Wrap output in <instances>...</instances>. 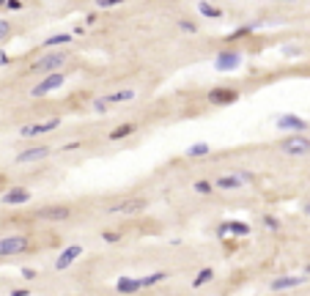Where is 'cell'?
Segmentation results:
<instances>
[{"label": "cell", "mask_w": 310, "mask_h": 296, "mask_svg": "<svg viewBox=\"0 0 310 296\" xmlns=\"http://www.w3.org/2000/svg\"><path fill=\"white\" fill-rule=\"evenodd\" d=\"M50 154H52V148H50V146H33V148L19 151L17 162H19V165H28V162H42V159H47Z\"/></svg>", "instance_id": "cell-9"}, {"label": "cell", "mask_w": 310, "mask_h": 296, "mask_svg": "<svg viewBox=\"0 0 310 296\" xmlns=\"http://www.w3.org/2000/svg\"><path fill=\"white\" fill-rule=\"evenodd\" d=\"M263 228H269V231H277V228H280V219H277V217H263Z\"/></svg>", "instance_id": "cell-29"}, {"label": "cell", "mask_w": 310, "mask_h": 296, "mask_svg": "<svg viewBox=\"0 0 310 296\" xmlns=\"http://www.w3.org/2000/svg\"><path fill=\"white\" fill-rule=\"evenodd\" d=\"M36 219H44V222H63V219L72 217V206H63V203H52V206H42L33 211Z\"/></svg>", "instance_id": "cell-3"}, {"label": "cell", "mask_w": 310, "mask_h": 296, "mask_svg": "<svg viewBox=\"0 0 310 296\" xmlns=\"http://www.w3.org/2000/svg\"><path fill=\"white\" fill-rule=\"evenodd\" d=\"M72 42V33H55V36H47L42 42L44 49H55V47H63V44Z\"/></svg>", "instance_id": "cell-17"}, {"label": "cell", "mask_w": 310, "mask_h": 296, "mask_svg": "<svg viewBox=\"0 0 310 296\" xmlns=\"http://www.w3.org/2000/svg\"><path fill=\"white\" fill-rule=\"evenodd\" d=\"M22 277L25 280H33V277H36V272H33V269H22Z\"/></svg>", "instance_id": "cell-33"}, {"label": "cell", "mask_w": 310, "mask_h": 296, "mask_svg": "<svg viewBox=\"0 0 310 296\" xmlns=\"http://www.w3.org/2000/svg\"><path fill=\"white\" fill-rule=\"evenodd\" d=\"M66 52H47V55H42V58L39 60H33V63H30V69L28 71H33V74H44V77H47V74H58L60 71V66L66 63Z\"/></svg>", "instance_id": "cell-1"}, {"label": "cell", "mask_w": 310, "mask_h": 296, "mask_svg": "<svg viewBox=\"0 0 310 296\" xmlns=\"http://www.w3.org/2000/svg\"><path fill=\"white\" fill-rule=\"evenodd\" d=\"M277 129L291 132V135H302V132L308 129V124H305L302 118H297V115H280V118H277Z\"/></svg>", "instance_id": "cell-13"}, {"label": "cell", "mask_w": 310, "mask_h": 296, "mask_svg": "<svg viewBox=\"0 0 310 296\" xmlns=\"http://www.w3.org/2000/svg\"><path fill=\"white\" fill-rule=\"evenodd\" d=\"M115 291H118V294H137V291H140V280L137 277H121L118 283H115Z\"/></svg>", "instance_id": "cell-16"}, {"label": "cell", "mask_w": 310, "mask_h": 296, "mask_svg": "<svg viewBox=\"0 0 310 296\" xmlns=\"http://www.w3.org/2000/svg\"><path fill=\"white\" fill-rule=\"evenodd\" d=\"M6 8H11V11H17V8H22V3H19V0H8V3H6Z\"/></svg>", "instance_id": "cell-32"}, {"label": "cell", "mask_w": 310, "mask_h": 296, "mask_svg": "<svg viewBox=\"0 0 310 296\" xmlns=\"http://www.w3.org/2000/svg\"><path fill=\"white\" fill-rule=\"evenodd\" d=\"M146 208V200L143 197H129V200H118L113 203V206L107 208V214L113 217V214H140Z\"/></svg>", "instance_id": "cell-7"}, {"label": "cell", "mask_w": 310, "mask_h": 296, "mask_svg": "<svg viewBox=\"0 0 310 296\" xmlns=\"http://www.w3.org/2000/svg\"><path fill=\"white\" fill-rule=\"evenodd\" d=\"M214 187H217V190H239V187H245V184L239 181L233 173H228V176H220V178H217Z\"/></svg>", "instance_id": "cell-19"}, {"label": "cell", "mask_w": 310, "mask_h": 296, "mask_svg": "<svg viewBox=\"0 0 310 296\" xmlns=\"http://www.w3.org/2000/svg\"><path fill=\"white\" fill-rule=\"evenodd\" d=\"M198 11L206 19H222V8H217L214 3H198Z\"/></svg>", "instance_id": "cell-20"}, {"label": "cell", "mask_w": 310, "mask_h": 296, "mask_svg": "<svg viewBox=\"0 0 310 296\" xmlns=\"http://www.w3.org/2000/svg\"><path fill=\"white\" fill-rule=\"evenodd\" d=\"M91 107H94L96 113H107V107L102 104V101H99V99H96V101H94V104H91Z\"/></svg>", "instance_id": "cell-31"}, {"label": "cell", "mask_w": 310, "mask_h": 296, "mask_svg": "<svg viewBox=\"0 0 310 296\" xmlns=\"http://www.w3.org/2000/svg\"><path fill=\"white\" fill-rule=\"evenodd\" d=\"M30 249V236L28 233H11V236L0 239V258H11V255H22Z\"/></svg>", "instance_id": "cell-2"}, {"label": "cell", "mask_w": 310, "mask_h": 296, "mask_svg": "<svg viewBox=\"0 0 310 296\" xmlns=\"http://www.w3.org/2000/svg\"><path fill=\"white\" fill-rule=\"evenodd\" d=\"M228 233L242 239V236L250 233V225H247V222H239V219H233V222H222V225L217 228V236H228Z\"/></svg>", "instance_id": "cell-14"}, {"label": "cell", "mask_w": 310, "mask_h": 296, "mask_svg": "<svg viewBox=\"0 0 310 296\" xmlns=\"http://www.w3.org/2000/svg\"><path fill=\"white\" fill-rule=\"evenodd\" d=\"M137 132V124H132V121H126V124H118L113 132H110V140H124V137L135 135Z\"/></svg>", "instance_id": "cell-18"}, {"label": "cell", "mask_w": 310, "mask_h": 296, "mask_svg": "<svg viewBox=\"0 0 310 296\" xmlns=\"http://www.w3.org/2000/svg\"><path fill=\"white\" fill-rule=\"evenodd\" d=\"M60 126V118H50V121H42V124H33V126H22L19 135L22 137H39V135H47V132H55Z\"/></svg>", "instance_id": "cell-11"}, {"label": "cell", "mask_w": 310, "mask_h": 296, "mask_svg": "<svg viewBox=\"0 0 310 296\" xmlns=\"http://www.w3.org/2000/svg\"><path fill=\"white\" fill-rule=\"evenodd\" d=\"M206 99H209L211 107H228V104H233V101L239 99V94L233 88H211Z\"/></svg>", "instance_id": "cell-8"}, {"label": "cell", "mask_w": 310, "mask_h": 296, "mask_svg": "<svg viewBox=\"0 0 310 296\" xmlns=\"http://www.w3.org/2000/svg\"><path fill=\"white\" fill-rule=\"evenodd\" d=\"M8 296H28V291H25V288H17V291H11Z\"/></svg>", "instance_id": "cell-34"}, {"label": "cell", "mask_w": 310, "mask_h": 296, "mask_svg": "<svg viewBox=\"0 0 310 296\" xmlns=\"http://www.w3.org/2000/svg\"><path fill=\"white\" fill-rule=\"evenodd\" d=\"M129 99H135V91L132 88H124V91H115V94H107V96H102V104L104 107H110V104H118V101H129Z\"/></svg>", "instance_id": "cell-15"}, {"label": "cell", "mask_w": 310, "mask_h": 296, "mask_svg": "<svg viewBox=\"0 0 310 296\" xmlns=\"http://www.w3.org/2000/svg\"><path fill=\"white\" fill-rule=\"evenodd\" d=\"M179 28L184 30V33H195L198 25H195V22H190V19H179Z\"/></svg>", "instance_id": "cell-27"}, {"label": "cell", "mask_w": 310, "mask_h": 296, "mask_svg": "<svg viewBox=\"0 0 310 296\" xmlns=\"http://www.w3.org/2000/svg\"><path fill=\"white\" fill-rule=\"evenodd\" d=\"M280 151L288 156H305L310 154V140L305 135H288L286 140H280Z\"/></svg>", "instance_id": "cell-4"}, {"label": "cell", "mask_w": 310, "mask_h": 296, "mask_svg": "<svg viewBox=\"0 0 310 296\" xmlns=\"http://www.w3.org/2000/svg\"><path fill=\"white\" fill-rule=\"evenodd\" d=\"M211 280H214V269H203V272H198V274H195L192 285H195V288H201V285L211 283Z\"/></svg>", "instance_id": "cell-24"}, {"label": "cell", "mask_w": 310, "mask_h": 296, "mask_svg": "<svg viewBox=\"0 0 310 296\" xmlns=\"http://www.w3.org/2000/svg\"><path fill=\"white\" fill-rule=\"evenodd\" d=\"M118 6V0H96V8H113Z\"/></svg>", "instance_id": "cell-30"}, {"label": "cell", "mask_w": 310, "mask_h": 296, "mask_svg": "<svg viewBox=\"0 0 310 296\" xmlns=\"http://www.w3.org/2000/svg\"><path fill=\"white\" fill-rule=\"evenodd\" d=\"M0 200H3V206H25V203L30 200V190H25V187H11L8 192L0 195Z\"/></svg>", "instance_id": "cell-10"}, {"label": "cell", "mask_w": 310, "mask_h": 296, "mask_svg": "<svg viewBox=\"0 0 310 296\" xmlns=\"http://www.w3.org/2000/svg\"><path fill=\"white\" fill-rule=\"evenodd\" d=\"M102 239L110 242V244H115V242H121V233L118 231H104V233H102Z\"/></svg>", "instance_id": "cell-28"}, {"label": "cell", "mask_w": 310, "mask_h": 296, "mask_svg": "<svg viewBox=\"0 0 310 296\" xmlns=\"http://www.w3.org/2000/svg\"><path fill=\"white\" fill-rule=\"evenodd\" d=\"M211 190H214V187H211L209 181H195V192H198V195H211Z\"/></svg>", "instance_id": "cell-25"}, {"label": "cell", "mask_w": 310, "mask_h": 296, "mask_svg": "<svg viewBox=\"0 0 310 296\" xmlns=\"http://www.w3.org/2000/svg\"><path fill=\"white\" fill-rule=\"evenodd\" d=\"M162 280H167V272H151L146 277H140V288H151V285L162 283Z\"/></svg>", "instance_id": "cell-22"}, {"label": "cell", "mask_w": 310, "mask_h": 296, "mask_svg": "<svg viewBox=\"0 0 310 296\" xmlns=\"http://www.w3.org/2000/svg\"><path fill=\"white\" fill-rule=\"evenodd\" d=\"M209 143H192L190 148H187V156H209Z\"/></svg>", "instance_id": "cell-23"}, {"label": "cell", "mask_w": 310, "mask_h": 296, "mask_svg": "<svg viewBox=\"0 0 310 296\" xmlns=\"http://www.w3.org/2000/svg\"><path fill=\"white\" fill-rule=\"evenodd\" d=\"M80 255H83V247H80V244H72V247H66L63 252L58 255V261H55V269H58V272L69 269V266H72V263L80 258Z\"/></svg>", "instance_id": "cell-12"}, {"label": "cell", "mask_w": 310, "mask_h": 296, "mask_svg": "<svg viewBox=\"0 0 310 296\" xmlns=\"http://www.w3.org/2000/svg\"><path fill=\"white\" fill-rule=\"evenodd\" d=\"M239 63H242V52L239 49H222L214 60V69L217 71H233V69H239Z\"/></svg>", "instance_id": "cell-6"}, {"label": "cell", "mask_w": 310, "mask_h": 296, "mask_svg": "<svg viewBox=\"0 0 310 296\" xmlns=\"http://www.w3.org/2000/svg\"><path fill=\"white\" fill-rule=\"evenodd\" d=\"M302 283V277H277L272 283V291H286V288H297Z\"/></svg>", "instance_id": "cell-21"}, {"label": "cell", "mask_w": 310, "mask_h": 296, "mask_svg": "<svg viewBox=\"0 0 310 296\" xmlns=\"http://www.w3.org/2000/svg\"><path fill=\"white\" fill-rule=\"evenodd\" d=\"M8 36H11V22L8 19H0V42H6Z\"/></svg>", "instance_id": "cell-26"}, {"label": "cell", "mask_w": 310, "mask_h": 296, "mask_svg": "<svg viewBox=\"0 0 310 296\" xmlns=\"http://www.w3.org/2000/svg\"><path fill=\"white\" fill-rule=\"evenodd\" d=\"M74 148H80V143H66L63 151H74Z\"/></svg>", "instance_id": "cell-35"}, {"label": "cell", "mask_w": 310, "mask_h": 296, "mask_svg": "<svg viewBox=\"0 0 310 296\" xmlns=\"http://www.w3.org/2000/svg\"><path fill=\"white\" fill-rule=\"evenodd\" d=\"M66 83V74L63 71H58V74H47V77L42 80V83L39 85H33V88H30V96H44V94H52V91H58L60 85Z\"/></svg>", "instance_id": "cell-5"}]
</instances>
